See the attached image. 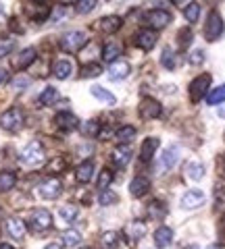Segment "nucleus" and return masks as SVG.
<instances>
[{
  "label": "nucleus",
  "instance_id": "1",
  "mask_svg": "<svg viewBox=\"0 0 225 249\" xmlns=\"http://www.w3.org/2000/svg\"><path fill=\"white\" fill-rule=\"evenodd\" d=\"M21 164H25L29 168H38L44 162V145L40 142H29L19 154Z\"/></svg>",
  "mask_w": 225,
  "mask_h": 249
},
{
  "label": "nucleus",
  "instance_id": "2",
  "mask_svg": "<svg viewBox=\"0 0 225 249\" xmlns=\"http://www.w3.org/2000/svg\"><path fill=\"white\" fill-rule=\"evenodd\" d=\"M23 123H25V116H23V110L17 106L4 110L2 116H0V127L4 131H9V133H17V131L23 127Z\"/></svg>",
  "mask_w": 225,
  "mask_h": 249
},
{
  "label": "nucleus",
  "instance_id": "3",
  "mask_svg": "<svg viewBox=\"0 0 225 249\" xmlns=\"http://www.w3.org/2000/svg\"><path fill=\"white\" fill-rule=\"evenodd\" d=\"M27 227L36 231V232H44V231H48L52 227V216L48 210H44V208H38L34 210L32 214H29V220H27Z\"/></svg>",
  "mask_w": 225,
  "mask_h": 249
},
{
  "label": "nucleus",
  "instance_id": "4",
  "mask_svg": "<svg viewBox=\"0 0 225 249\" xmlns=\"http://www.w3.org/2000/svg\"><path fill=\"white\" fill-rule=\"evenodd\" d=\"M86 42H88L86 31H69V34L61 37V48L65 52H77L86 46Z\"/></svg>",
  "mask_w": 225,
  "mask_h": 249
},
{
  "label": "nucleus",
  "instance_id": "5",
  "mask_svg": "<svg viewBox=\"0 0 225 249\" xmlns=\"http://www.w3.org/2000/svg\"><path fill=\"white\" fill-rule=\"evenodd\" d=\"M223 19H221V15L213 11L211 15H208V19H206V25H205V37L208 42H217L221 37L223 34Z\"/></svg>",
  "mask_w": 225,
  "mask_h": 249
},
{
  "label": "nucleus",
  "instance_id": "6",
  "mask_svg": "<svg viewBox=\"0 0 225 249\" xmlns=\"http://www.w3.org/2000/svg\"><path fill=\"white\" fill-rule=\"evenodd\" d=\"M208 88H211V75H208V73L198 75L196 79L192 81V85H190V100H192V102H200V100L206 96Z\"/></svg>",
  "mask_w": 225,
  "mask_h": 249
},
{
  "label": "nucleus",
  "instance_id": "7",
  "mask_svg": "<svg viewBox=\"0 0 225 249\" xmlns=\"http://www.w3.org/2000/svg\"><path fill=\"white\" fill-rule=\"evenodd\" d=\"M144 21H146V25H148L152 31H157V29H165L169 23H171V15H169V11L152 9L150 13L144 15Z\"/></svg>",
  "mask_w": 225,
  "mask_h": 249
},
{
  "label": "nucleus",
  "instance_id": "8",
  "mask_svg": "<svg viewBox=\"0 0 225 249\" xmlns=\"http://www.w3.org/2000/svg\"><path fill=\"white\" fill-rule=\"evenodd\" d=\"M38 193H40L42 199H57L61 193H63V183L54 177L44 178V181L40 183V187H38Z\"/></svg>",
  "mask_w": 225,
  "mask_h": 249
},
{
  "label": "nucleus",
  "instance_id": "9",
  "mask_svg": "<svg viewBox=\"0 0 225 249\" xmlns=\"http://www.w3.org/2000/svg\"><path fill=\"white\" fill-rule=\"evenodd\" d=\"M161 112H163L161 102H157V100H152V98H144L142 102H140V106H138V114L142 116V119H146V121L159 119Z\"/></svg>",
  "mask_w": 225,
  "mask_h": 249
},
{
  "label": "nucleus",
  "instance_id": "10",
  "mask_svg": "<svg viewBox=\"0 0 225 249\" xmlns=\"http://www.w3.org/2000/svg\"><path fill=\"white\" fill-rule=\"evenodd\" d=\"M180 160V147L177 145H169L165 152L161 154V160H159V170L161 173H169Z\"/></svg>",
  "mask_w": 225,
  "mask_h": 249
},
{
  "label": "nucleus",
  "instance_id": "11",
  "mask_svg": "<svg viewBox=\"0 0 225 249\" xmlns=\"http://www.w3.org/2000/svg\"><path fill=\"white\" fill-rule=\"evenodd\" d=\"M134 42H136V46L140 50L148 52L157 46V34H154L152 29H140L136 34V37H134Z\"/></svg>",
  "mask_w": 225,
  "mask_h": 249
},
{
  "label": "nucleus",
  "instance_id": "12",
  "mask_svg": "<svg viewBox=\"0 0 225 249\" xmlns=\"http://www.w3.org/2000/svg\"><path fill=\"white\" fill-rule=\"evenodd\" d=\"M54 124H57V129L69 133V131L80 127V119H77L73 112H59L57 116H54Z\"/></svg>",
  "mask_w": 225,
  "mask_h": 249
},
{
  "label": "nucleus",
  "instance_id": "13",
  "mask_svg": "<svg viewBox=\"0 0 225 249\" xmlns=\"http://www.w3.org/2000/svg\"><path fill=\"white\" fill-rule=\"evenodd\" d=\"M2 229H4L6 235L13 237V239H17V241H21L23 235H25V222H23L21 218H6L4 224H2Z\"/></svg>",
  "mask_w": 225,
  "mask_h": 249
},
{
  "label": "nucleus",
  "instance_id": "14",
  "mask_svg": "<svg viewBox=\"0 0 225 249\" xmlns=\"http://www.w3.org/2000/svg\"><path fill=\"white\" fill-rule=\"evenodd\" d=\"M205 193L203 191H198V189H190V191H185L184 193V197H182V208L184 210H196L205 204Z\"/></svg>",
  "mask_w": 225,
  "mask_h": 249
},
{
  "label": "nucleus",
  "instance_id": "15",
  "mask_svg": "<svg viewBox=\"0 0 225 249\" xmlns=\"http://www.w3.org/2000/svg\"><path fill=\"white\" fill-rule=\"evenodd\" d=\"M94 160H83L80 166H77L75 170V178H77V183H82V185H86L92 181V177H94Z\"/></svg>",
  "mask_w": 225,
  "mask_h": 249
},
{
  "label": "nucleus",
  "instance_id": "16",
  "mask_svg": "<svg viewBox=\"0 0 225 249\" xmlns=\"http://www.w3.org/2000/svg\"><path fill=\"white\" fill-rule=\"evenodd\" d=\"M129 73H131V67L127 65V62H113V65L108 67V79H111V81L125 79Z\"/></svg>",
  "mask_w": 225,
  "mask_h": 249
},
{
  "label": "nucleus",
  "instance_id": "17",
  "mask_svg": "<svg viewBox=\"0 0 225 249\" xmlns=\"http://www.w3.org/2000/svg\"><path fill=\"white\" fill-rule=\"evenodd\" d=\"M146 235V222L144 220H131L125 227V237L129 241H140Z\"/></svg>",
  "mask_w": 225,
  "mask_h": 249
},
{
  "label": "nucleus",
  "instance_id": "18",
  "mask_svg": "<svg viewBox=\"0 0 225 249\" xmlns=\"http://www.w3.org/2000/svg\"><path fill=\"white\" fill-rule=\"evenodd\" d=\"M25 11H27L29 17H32L34 21H38V23L46 21V19H48V15H50V9H48V6H46L44 2H34V4H29Z\"/></svg>",
  "mask_w": 225,
  "mask_h": 249
},
{
  "label": "nucleus",
  "instance_id": "19",
  "mask_svg": "<svg viewBox=\"0 0 225 249\" xmlns=\"http://www.w3.org/2000/svg\"><path fill=\"white\" fill-rule=\"evenodd\" d=\"M129 160H131V147H129V145L123 143V145H119L117 150L113 152V164H115V166L125 168Z\"/></svg>",
  "mask_w": 225,
  "mask_h": 249
},
{
  "label": "nucleus",
  "instance_id": "20",
  "mask_svg": "<svg viewBox=\"0 0 225 249\" xmlns=\"http://www.w3.org/2000/svg\"><path fill=\"white\" fill-rule=\"evenodd\" d=\"M73 71V65H71V60H67V58H59V60H54V65H52V73L57 79H67L69 75H71Z\"/></svg>",
  "mask_w": 225,
  "mask_h": 249
},
{
  "label": "nucleus",
  "instance_id": "21",
  "mask_svg": "<svg viewBox=\"0 0 225 249\" xmlns=\"http://www.w3.org/2000/svg\"><path fill=\"white\" fill-rule=\"evenodd\" d=\"M148 189H150V181L146 177H136L134 181L129 183V193L134 197H142L144 193H148Z\"/></svg>",
  "mask_w": 225,
  "mask_h": 249
},
{
  "label": "nucleus",
  "instance_id": "22",
  "mask_svg": "<svg viewBox=\"0 0 225 249\" xmlns=\"http://www.w3.org/2000/svg\"><path fill=\"white\" fill-rule=\"evenodd\" d=\"M159 145H161V142H159L157 137H148V139H144L142 150H140V158H142V162H150Z\"/></svg>",
  "mask_w": 225,
  "mask_h": 249
},
{
  "label": "nucleus",
  "instance_id": "23",
  "mask_svg": "<svg viewBox=\"0 0 225 249\" xmlns=\"http://www.w3.org/2000/svg\"><path fill=\"white\" fill-rule=\"evenodd\" d=\"M121 25H123V19L117 17V15H108V17H102V21H100V29L104 34H117Z\"/></svg>",
  "mask_w": 225,
  "mask_h": 249
},
{
  "label": "nucleus",
  "instance_id": "24",
  "mask_svg": "<svg viewBox=\"0 0 225 249\" xmlns=\"http://www.w3.org/2000/svg\"><path fill=\"white\" fill-rule=\"evenodd\" d=\"M173 241V231L169 227H159L154 231V245L157 247H167Z\"/></svg>",
  "mask_w": 225,
  "mask_h": 249
},
{
  "label": "nucleus",
  "instance_id": "25",
  "mask_svg": "<svg viewBox=\"0 0 225 249\" xmlns=\"http://www.w3.org/2000/svg\"><path fill=\"white\" fill-rule=\"evenodd\" d=\"M36 58H38L36 48H25V50H21V52H19V56H17V58H15V67H17V69H25V67L32 65Z\"/></svg>",
  "mask_w": 225,
  "mask_h": 249
},
{
  "label": "nucleus",
  "instance_id": "26",
  "mask_svg": "<svg viewBox=\"0 0 225 249\" xmlns=\"http://www.w3.org/2000/svg\"><path fill=\"white\" fill-rule=\"evenodd\" d=\"M121 54H123L121 44H117V42H108L104 48H102V60H104V62H111V65H113V62L117 60Z\"/></svg>",
  "mask_w": 225,
  "mask_h": 249
},
{
  "label": "nucleus",
  "instance_id": "27",
  "mask_svg": "<svg viewBox=\"0 0 225 249\" xmlns=\"http://www.w3.org/2000/svg\"><path fill=\"white\" fill-rule=\"evenodd\" d=\"M90 93L94 96L98 102H102V104H115L117 102V98H115V93H111L108 89H104V88H100V85H94V88H90Z\"/></svg>",
  "mask_w": 225,
  "mask_h": 249
},
{
  "label": "nucleus",
  "instance_id": "28",
  "mask_svg": "<svg viewBox=\"0 0 225 249\" xmlns=\"http://www.w3.org/2000/svg\"><path fill=\"white\" fill-rule=\"evenodd\" d=\"M59 216H61V220L63 222H75L77 218H80V210H77V206H73V204H65V206H61V210H59Z\"/></svg>",
  "mask_w": 225,
  "mask_h": 249
},
{
  "label": "nucleus",
  "instance_id": "29",
  "mask_svg": "<svg viewBox=\"0 0 225 249\" xmlns=\"http://www.w3.org/2000/svg\"><path fill=\"white\" fill-rule=\"evenodd\" d=\"M15 183H17V175L15 173H11V170H2V173H0V193L11 191Z\"/></svg>",
  "mask_w": 225,
  "mask_h": 249
},
{
  "label": "nucleus",
  "instance_id": "30",
  "mask_svg": "<svg viewBox=\"0 0 225 249\" xmlns=\"http://www.w3.org/2000/svg\"><path fill=\"white\" fill-rule=\"evenodd\" d=\"M185 177L192 178V181H200V178L205 177V166L200 164V162H188V166H185Z\"/></svg>",
  "mask_w": 225,
  "mask_h": 249
},
{
  "label": "nucleus",
  "instance_id": "31",
  "mask_svg": "<svg viewBox=\"0 0 225 249\" xmlns=\"http://www.w3.org/2000/svg\"><path fill=\"white\" fill-rule=\"evenodd\" d=\"M59 102V91L54 88H46L42 93H40V104L42 106H54Z\"/></svg>",
  "mask_w": 225,
  "mask_h": 249
},
{
  "label": "nucleus",
  "instance_id": "32",
  "mask_svg": "<svg viewBox=\"0 0 225 249\" xmlns=\"http://www.w3.org/2000/svg\"><path fill=\"white\" fill-rule=\"evenodd\" d=\"M206 102L211 106H217V104H223L225 102V83L219 85V88H215L211 93L206 96Z\"/></svg>",
  "mask_w": 225,
  "mask_h": 249
},
{
  "label": "nucleus",
  "instance_id": "33",
  "mask_svg": "<svg viewBox=\"0 0 225 249\" xmlns=\"http://www.w3.org/2000/svg\"><path fill=\"white\" fill-rule=\"evenodd\" d=\"M146 212H148L150 218H163V216H165V212H167V206L161 204L159 199H152L148 204V208H146Z\"/></svg>",
  "mask_w": 225,
  "mask_h": 249
},
{
  "label": "nucleus",
  "instance_id": "34",
  "mask_svg": "<svg viewBox=\"0 0 225 249\" xmlns=\"http://www.w3.org/2000/svg\"><path fill=\"white\" fill-rule=\"evenodd\" d=\"M161 67H165L167 71H173L175 69V52L171 48H165L161 52Z\"/></svg>",
  "mask_w": 225,
  "mask_h": 249
},
{
  "label": "nucleus",
  "instance_id": "35",
  "mask_svg": "<svg viewBox=\"0 0 225 249\" xmlns=\"http://www.w3.org/2000/svg\"><path fill=\"white\" fill-rule=\"evenodd\" d=\"M82 241V232L80 231H75V229H69L63 232V245L67 247H75L77 243Z\"/></svg>",
  "mask_w": 225,
  "mask_h": 249
},
{
  "label": "nucleus",
  "instance_id": "36",
  "mask_svg": "<svg viewBox=\"0 0 225 249\" xmlns=\"http://www.w3.org/2000/svg\"><path fill=\"white\" fill-rule=\"evenodd\" d=\"M134 137H136V127H131V124H125V127L117 131V139L121 143H129Z\"/></svg>",
  "mask_w": 225,
  "mask_h": 249
},
{
  "label": "nucleus",
  "instance_id": "37",
  "mask_svg": "<svg viewBox=\"0 0 225 249\" xmlns=\"http://www.w3.org/2000/svg\"><path fill=\"white\" fill-rule=\"evenodd\" d=\"M184 17L188 19L190 23H196L198 17H200V4H198V2H190V4L184 9Z\"/></svg>",
  "mask_w": 225,
  "mask_h": 249
},
{
  "label": "nucleus",
  "instance_id": "38",
  "mask_svg": "<svg viewBox=\"0 0 225 249\" xmlns=\"http://www.w3.org/2000/svg\"><path fill=\"white\" fill-rule=\"evenodd\" d=\"M215 208L219 212H225V185H217L215 187Z\"/></svg>",
  "mask_w": 225,
  "mask_h": 249
},
{
  "label": "nucleus",
  "instance_id": "39",
  "mask_svg": "<svg viewBox=\"0 0 225 249\" xmlns=\"http://www.w3.org/2000/svg\"><path fill=\"white\" fill-rule=\"evenodd\" d=\"M117 199H119L117 193L104 189V191L98 196V204H100V206H111V204H117Z\"/></svg>",
  "mask_w": 225,
  "mask_h": 249
},
{
  "label": "nucleus",
  "instance_id": "40",
  "mask_svg": "<svg viewBox=\"0 0 225 249\" xmlns=\"http://www.w3.org/2000/svg\"><path fill=\"white\" fill-rule=\"evenodd\" d=\"M100 73H102V67H100L98 62H90V65H86V67L82 69L80 75L83 77V79H86V77H98Z\"/></svg>",
  "mask_w": 225,
  "mask_h": 249
},
{
  "label": "nucleus",
  "instance_id": "41",
  "mask_svg": "<svg viewBox=\"0 0 225 249\" xmlns=\"http://www.w3.org/2000/svg\"><path fill=\"white\" fill-rule=\"evenodd\" d=\"M113 181V173H111V168H102V173H100L98 175V181H96V187H98V189H106V187H108V183H111Z\"/></svg>",
  "mask_w": 225,
  "mask_h": 249
},
{
  "label": "nucleus",
  "instance_id": "42",
  "mask_svg": "<svg viewBox=\"0 0 225 249\" xmlns=\"http://www.w3.org/2000/svg\"><path fill=\"white\" fill-rule=\"evenodd\" d=\"M96 4H98V0H80L77 6H75V11L80 13V15H88L90 11L96 9Z\"/></svg>",
  "mask_w": 225,
  "mask_h": 249
},
{
  "label": "nucleus",
  "instance_id": "43",
  "mask_svg": "<svg viewBox=\"0 0 225 249\" xmlns=\"http://www.w3.org/2000/svg\"><path fill=\"white\" fill-rule=\"evenodd\" d=\"M67 166V160L65 158H54L48 162V173H63Z\"/></svg>",
  "mask_w": 225,
  "mask_h": 249
},
{
  "label": "nucleus",
  "instance_id": "44",
  "mask_svg": "<svg viewBox=\"0 0 225 249\" xmlns=\"http://www.w3.org/2000/svg\"><path fill=\"white\" fill-rule=\"evenodd\" d=\"M83 133H86L88 137H94V135H98L100 133V123L98 121H88L86 124H83Z\"/></svg>",
  "mask_w": 225,
  "mask_h": 249
},
{
  "label": "nucleus",
  "instance_id": "45",
  "mask_svg": "<svg viewBox=\"0 0 225 249\" xmlns=\"http://www.w3.org/2000/svg\"><path fill=\"white\" fill-rule=\"evenodd\" d=\"M190 42H192V31L190 29H182L180 34H177V44H180L182 48H185Z\"/></svg>",
  "mask_w": 225,
  "mask_h": 249
},
{
  "label": "nucleus",
  "instance_id": "46",
  "mask_svg": "<svg viewBox=\"0 0 225 249\" xmlns=\"http://www.w3.org/2000/svg\"><path fill=\"white\" fill-rule=\"evenodd\" d=\"M190 65H194V67H198V65H203L205 62V52L203 50H192V54H190Z\"/></svg>",
  "mask_w": 225,
  "mask_h": 249
},
{
  "label": "nucleus",
  "instance_id": "47",
  "mask_svg": "<svg viewBox=\"0 0 225 249\" xmlns=\"http://www.w3.org/2000/svg\"><path fill=\"white\" fill-rule=\"evenodd\" d=\"M115 243H117V232H113V231H108L102 235V245L104 247H113Z\"/></svg>",
  "mask_w": 225,
  "mask_h": 249
},
{
  "label": "nucleus",
  "instance_id": "48",
  "mask_svg": "<svg viewBox=\"0 0 225 249\" xmlns=\"http://www.w3.org/2000/svg\"><path fill=\"white\" fill-rule=\"evenodd\" d=\"M13 85H15L17 89H25V88H29V77H25V75L15 77V79H13Z\"/></svg>",
  "mask_w": 225,
  "mask_h": 249
},
{
  "label": "nucleus",
  "instance_id": "49",
  "mask_svg": "<svg viewBox=\"0 0 225 249\" xmlns=\"http://www.w3.org/2000/svg\"><path fill=\"white\" fill-rule=\"evenodd\" d=\"M11 50H13V42H2L0 44V58L6 56V54H11Z\"/></svg>",
  "mask_w": 225,
  "mask_h": 249
},
{
  "label": "nucleus",
  "instance_id": "50",
  "mask_svg": "<svg viewBox=\"0 0 225 249\" xmlns=\"http://www.w3.org/2000/svg\"><path fill=\"white\" fill-rule=\"evenodd\" d=\"M52 19H54V21H63V19H65V9H63V6H57V9H54Z\"/></svg>",
  "mask_w": 225,
  "mask_h": 249
},
{
  "label": "nucleus",
  "instance_id": "51",
  "mask_svg": "<svg viewBox=\"0 0 225 249\" xmlns=\"http://www.w3.org/2000/svg\"><path fill=\"white\" fill-rule=\"evenodd\" d=\"M111 135H113V129H108V127H100V133H98V137L102 139V142H106V139H111Z\"/></svg>",
  "mask_w": 225,
  "mask_h": 249
},
{
  "label": "nucleus",
  "instance_id": "52",
  "mask_svg": "<svg viewBox=\"0 0 225 249\" xmlns=\"http://www.w3.org/2000/svg\"><path fill=\"white\" fill-rule=\"evenodd\" d=\"M152 4L157 6V9H161V11H167V6H169L167 0H152Z\"/></svg>",
  "mask_w": 225,
  "mask_h": 249
},
{
  "label": "nucleus",
  "instance_id": "53",
  "mask_svg": "<svg viewBox=\"0 0 225 249\" xmlns=\"http://www.w3.org/2000/svg\"><path fill=\"white\" fill-rule=\"evenodd\" d=\"M9 81V71H4V69H0V85Z\"/></svg>",
  "mask_w": 225,
  "mask_h": 249
},
{
  "label": "nucleus",
  "instance_id": "54",
  "mask_svg": "<svg viewBox=\"0 0 225 249\" xmlns=\"http://www.w3.org/2000/svg\"><path fill=\"white\" fill-rule=\"evenodd\" d=\"M46 249H61V243H48Z\"/></svg>",
  "mask_w": 225,
  "mask_h": 249
},
{
  "label": "nucleus",
  "instance_id": "55",
  "mask_svg": "<svg viewBox=\"0 0 225 249\" xmlns=\"http://www.w3.org/2000/svg\"><path fill=\"white\" fill-rule=\"evenodd\" d=\"M77 4V2H80V0H61V4Z\"/></svg>",
  "mask_w": 225,
  "mask_h": 249
},
{
  "label": "nucleus",
  "instance_id": "56",
  "mask_svg": "<svg viewBox=\"0 0 225 249\" xmlns=\"http://www.w3.org/2000/svg\"><path fill=\"white\" fill-rule=\"evenodd\" d=\"M0 249H13L11 245H6V243H0Z\"/></svg>",
  "mask_w": 225,
  "mask_h": 249
},
{
  "label": "nucleus",
  "instance_id": "57",
  "mask_svg": "<svg viewBox=\"0 0 225 249\" xmlns=\"http://www.w3.org/2000/svg\"><path fill=\"white\" fill-rule=\"evenodd\" d=\"M219 116H221V119H225V108H221V110H219Z\"/></svg>",
  "mask_w": 225,
  "mask_h": 249
},
{
  "label": "nucleus",
  "instance_id": "58",
  "mask_svg": "<svg viewBox=\"0 0 225 249\" xmlns=\"http://www.w3.org/2000/svg\"><path fill=\"white\" fill-rule=\"evenodd\" d=\"M185 2V0H175V4H184Z\"/></svg>",
  "mask_w": 225,
  "mask_h": 249
},
{
  "label": "nucleus",
  "instance_id": "59",
  "mask_svg": "<svg viewBox=\"0 0 225 249\" xmlns=\"http://www.w3.org/2000/svg\"><path fill=\"white\" fill-rule=\"evenodd\" d=\"M208 249H217V247H208Z\"/></svg>",
  "mask_w": 225,
  "mask_h": 249
},
{
  "label": "nucleus",
  "instance_id": "60",
  "mask_svg": "<svg viewBox=\"0 0 225 249\" xmlns=\"http://www.w3.org/2000/svg\"><path fill=\"white\" fill-rule=\"evenodd\" d=\"M36 2H42V0H36Z\"/></svg>",
  "mask_w": 225,
  "mask_h": 249
}]
</instances>
